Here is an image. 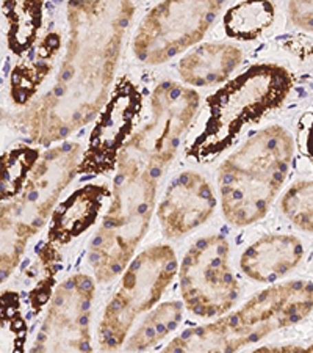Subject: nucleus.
<instances>
[{
  "label": "nucleus",
  "mask_w": 313,
  "mask_h": 353,
  "mask_svg": "<svg viewBox=\"0 0 313 353\" xmlns=\"http://www.w3.org/2000/svg\"><path fill=\"white\" fill-rule=\"evenodd\" d=\"M135 7L136 0H69V43L58 81L28 115L35 143L67 139L104 107Z\"/></svg>",
  "instance_id": "1"
},
{
  "label": "nucleus",
  "mask_w": 313,
  "mask_h": 353,
  "mask_svg": "<svg viewBox=\"0 0 313 353\" xmlns=\"http://www.w3.org/2000/svg\"><path fill=\"white\" fill-rule=\"evenodd\" d=\"M293 88L285 68L261 63L248 68L207 99L206 110L185 148L196 162H210L226 151L243 129L277 109Z\"/></svg>",
  "instance_id": "2"
},
{
  "label": "nucleus",
  "mask_w": 313,
  "mask_h": 353,
  "mask_svg": "<svg viewBox=\"0 0 313 353\" xmlns=\"http://www.w3.org/2000/svg\"><path fill=\"white\" fill-rule=\"evenodd\" d=\"M292 135L281 126L259 130L219 168L224 217L233 226L263 219L285 181L293 159Z\"/></svg>",
  "instance_id": "3"
},
{
  "label": "nucleus",
  "mask_w": 313,
  "mask_h": 353,
  "mask_svg": "<svg viewBox=\"0 0 313 353\" xmlns=\"http://www.w3.org/2000/svg\"><path fill=\"white\" fill-rule=\"evenodd\" d=\"M313 310V283L290 281L254 295L240 310L186 330L166 352H237L277 330L294 325Z\"/></svg>",
  "instance_id": "4"
},
{
  "label": "nucleus",
  "mask_w": 313,
  "mask_h": 353,
  "mask_svg": "<svg viewBox=\"0 0 313 353\" xmlns=\"http://www.w3.org/2000/svg\"><path fill=\"white\" fill-rule=\"evenodd\" d=\"M157 176L146 170L118 168L108 212L89 245L88 261L98 281L125 270L149 230L155 208Z\"/></svg>",
  "instance_id": "5"
},
{
  "label": "nucleus",
  "mask_w": 313,
  "mask_h": 353,
  "mask_svg": "<svg viewBox=\"0 0 313 353\" xmlns=\"http://www.w3.org/2000/svg\"><path fill=\"white\" fill-rule=\"evenodd\" d=\"M125 269L121 284L100 321L102 350L119 349L136 317L160 300L177 273V258L169 245H155L136 256Z\"/></svg>",
  "instance_id": "6"
},
{
  "label": "nucleus",
  "mask_w": 313,
  "mask_h": 353,
  "mask_svg": "<svg viewBox=\"0 0 313 353\" xmlns=\"http://www.w3.org/2000/svg\"><path fill=\"white\" fill-rule=\"evenodd\" d=\"M152 119L130 137L118 159V168L146 170L158 178L173 161L180 140L197 112L199 94L175 82H162L152 93Z\"/></svg>",
  "instance_id": "7"
},
{
  "label": "nucleus",
  "mask_w": 313,
  "mask_h": 353,
  "mask_svg": "<svg viewBox=\"0 0 313 353\" xmlns=\"http://www.w3.org/2000/svg\"><path fill=\"white\" fill-rule=\"evenodd\" d=\"M227 0H163L141 21L133 39L136 59L162 65L201 41Z\"/></svg>",
  "instance_id": "8"
},
{
  "label": "nucleus",
  "mask_w": 313,
  "mask_h": 353,
  "mask_svg": "<svg viewBox=\"0 0 313 353\" xmlns=\"http://www.w3.org/2000/svg\"><path fill=\"white\" fill-rule=\"evenodd\" d=\"M179 278L185 306L199 317L223 316L238 297L229 243L223 236L204 237L193 245L182 261Z\"/></svg>",
  "instance_id": "9"
},
{
  "label": "nucleus",
  "mask_w": 313,
  "mask_h": 353,
  "mask_svg": "<svg viewBox=\"0 0 313 353\" xmlns=\"http://www.w3.org/2000/svg\"><path fill=\"white\" fill-rule=\"evenodd\" d=\"M80 156L82 148L77 143H65L45 152L33 168L19 201L0 209V223L13 226L24 239L41 230L60 193L77 174Z\"/></svg>",
  "instance_id": "10"
},
{
  "label": "nucleus",
  "mask_w": 313,
  "mask_h": 353,
  "mask_svg": "<svg viewBox=\"0 0 313 353\" xmlns=\"http://www.w3.org/2000/svg\"><path fill=\"white\" fill-rule=\"evenodd\" d=\"M141 110L143 96L138 87L129 77L119 79L96 119L77 174L100 176L111 172L138 123Z\"/></svg>",
  "instance_id": "11"
},
{
  "label": "nucleus",
  "mask_w": 313,
  "mask_h": 353,
  "mask_svg": "<svg viewBox=\"0 0 313 353\" xmlns=\"http://www.w3.org/2000/svg\"><path fill=\"white\" fill-rule=\"evenodd\" d=\"M94 283L88 275H74L55 290L35 352H89L91 306Z\"/></svg>",
  "instance_id": "12"
},
{
  "label": "nucleus",
  "mask_w": 313,
  "mask_h": 353,
  "mask_svg": "<svg viewBox=\"0 0 313 353\" xmlns=\"http://www.w3.org/2000/svg\"><path fill=\"white\" fill-rule=\"evenodd\" d=\"M215 206V193L206 178L193 172L179 174L157 210L163 234L168 239L188 234L208 220Z\"/></svg>",
  "instance_id": "13"
},
{
  "label": "nucleus",
  "mask_w": 313,
  "mask_h": 353,
  "mask_svg": "<svg viewBox=\"0 0 313 353\" xmlns=\"http://www.w3.org/2000/svg\"><path fill=\"white\" fill-rule=\"evenodd\" d=\"M110 195L108 187L99 184H88L74 192L54 210L45 243L60 250L82 236L96 223L105 199Z\"/></svg>",
  "instance_id": "14"
},
{
  "label": "nucleus",
  "mask_w": 313,
  "mask_h": 353,
  "mask_svg": "<svg viewBox=\"0 0 313 353\" xmlns=\"http://www.w3.org/2000/svg\"><path fill=\"white\" fill-rule=\"evenodd\" d=\"M303 253V245L294 236H266L243 253L240 265L250 280L272 283L294 269Z\"/></svg>",
  "instance_id": "15"
},
{
  "label": "nucleus",
  "mask_w": 313,
  "mask_h": 353,
  "mask_svg": "<svg viewBox=\"0 0 313 353\" xmlns=\"http://www.w3.org/2000/svg\"><path fill=\"white\" fill-rule=\"evenodd\" d=\"M241 49L232 44L208 43L186 54L179 63V72L191 87H212L224 82L240 66Z\"/></svg>",
  "instance_id": "16"
},
{
  "label": "nucleus",
  "mask_w": 313,
  "mask_h": 353,
  "mask_svg": "<svg viewBox=\"0 0 313 353\" xmlns=\"http://www.w3.org/2000/svg\"><path fill=\"white\" fill-rule=\"evenodd\" d=\"M61 46L60 33L50 32L22 54V59L11 72V98L24 105L33 98L54 68V60Z\"/></svg>",
  "instance_id": "17"
},
{
  "label": "nucleus",
  "mask_w": 313,
  "mask_h": 353,
  "mask_svg": "<svg viewBox=\"0 0 313 353\" xmlns=\"http://www.w3.org/2000/svg\"><path fill=\"white\" fill-rule=\"evenodd\" d=\"M8 22V48L16 55L25 54L36 43L44 21V0H3Z\"/></svg>",
  "instance_id": "18"
},
{
  "label": "nucleus",
  "mask_w": 313,
  "mask_h": 353,
  "mask_svg": "<svg viewBox=\"0 0 313 353\" xmlns=\"http://www.w3.org/2000/svg\"><path fill=\"white\" fill-rule=\"evenodd\" d=\"M274 21V5L270 0H243L227 10L223 24L227 37L250 41L259 38Z\"/></svg>",
  "instance_id": "19"
},
{
  "label": "nucleus",
  "mask_w": 313,
  "mask_h": 353,
  "mask_svg": "<svg viewBox=\"0 0 313 353\" xmlns=\"http://www.w3.org/2000/svg\"><path fill=\"white\" fill-rule=\"evenodd\" d=\"M184 319V305L180 301H166L153 310L144 319L141 327L129 339L127 350H146L157 345L162 339L174 332Z\"/></svg>",
  "instance_id": "20"
},
{
  "label": "nucleus",
  "mask_w": 313,
  "mask_h": 353,
  "mask_svg": "<svg viewBox=\"0 0 313 353\" xmlns=\"http://www.w3.org/2000/svg\"><path fill=\"white\" fill-rule=\"evenodd\" d=\"M39 161V151L19 146L0 157V201L19 195Z\"/></svg>",
  "instance_id": "21"
},
{
  "label": "nucleus",
  "mask_w": 313,
  "mask_h": 353,
  "mask_svg": "<svg viewBox=\"0 0 313 353\" xmlns=\"http://www.w3.org/2000/svg\"><path fill=\"white\" fill-rule=\"evenodd\" d=\"M25 322L21 316L18 295L3 294L0 299V352L24 350Z\"/></svg>",
  "instance_id": "22"
},
{
  "label": "nucleus",
  "mask_w": 313,
  "mask_h": 353,
  "mask_svg": "<svg viewBox=\"0 0 313 353\" xmlns=\"http://www.w3.org/2000/svg\"><path fill=\"white\" fill-rule=\"evenodd\" d=\"M282 210L301 230L313 232V181L290 187L282 198Z\"/></svg>",
  "instance_id": "23"
},
{
  "label": "nucleus",
  "mask_w": 313,
  "mask_h": 353,
  "mask_svg": "<svg viewBox=\"0 0 313 353\" xmlns=\"http://www.w3.org/2000/svg\"><path fill=\"white\" fill-rule=\"evenodd\" d=\"M288 11L294 26L313 33V0H290Z\"/></svg>",
  "instance_id": "24"
},
{
  "label": "nucleus",
  "mask_w": 313,
  "mask_h": 353,
  "mask_svg": "<svg viewBox=\"0 0 313 353\" xmlns=\"http://www.w3.org/2000/svg\"><path fill=\"white\" fill-rule=\"evenodd\" d=\"M299 146L313 162V115L304 117L299 124Z\"/></svg>",
  "instance_id": "25"
},
{
  "label": "nucleus",
  "mask_w": 313,
  "mask_h": 353,
  "mask_svg": "<svg viewBox=\"0 0 313 353\" xmlns=\"http://www.w3.org/2000/svg\"><path fill=\"white\" fill-rule=\"evenodd\" d=\"M305 352H313V345H310V347H307V349H305Z\"/></svg>",
  "instance_id": "26"
}]
</instances>
